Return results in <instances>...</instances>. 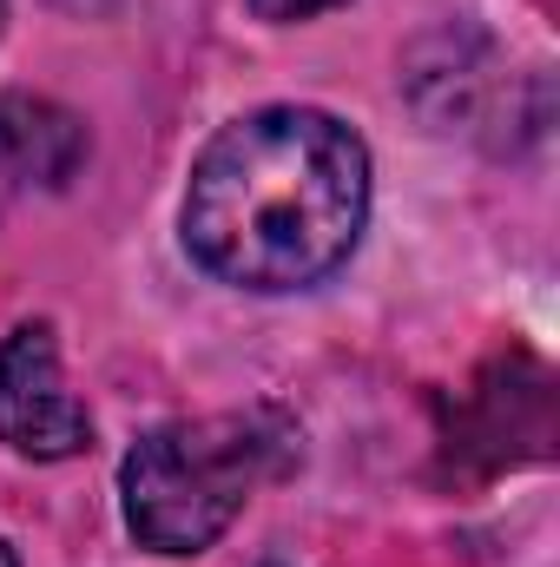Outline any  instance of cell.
Wrapping results in <instances>:
<instances>
[{
  "instance_id": "obj_1",
  "label": "cell",
  "mask_w": 560,
  "mask_h": 567,
  "mask_svg": "<svg viewBox=\"0 0 560 567\" xmlns=\"http://www.w3.org/2000/svg\"><path fill=\"white\" fill-rule=\"evenodd\" d=\"M370 225V145L323 106H258L191 158L185 251L231 290L290 297L336 278Z\"/></svg>"
},
{
  "instance_id": "obj_2",
  "label": "cell",
  "mask_w": 560,
  "mask_h": 567,
  "mask_svg": "<svg viewBox=\"0 0 560 567\" xmlns=\"http://www.w3.org/2000/svg\"><path fill=\"white\" fill-rule=\"evenodd\" d=\"M297 462V423L278 403L218 410L158 423L120 462L126 528L152 555H205L258 488H271Z\"/></svg>"
},
{
  "instance_id": "obj_3",
  "label": "cell",
  "mask_w": 560,
  "mask_h": 567,
  "mask_svg": "<svg viewBox=\"0 0 560 567\" xmlns=\"http://www.w3.org/2000/svg\"><path fill=\"white\" fill-rule=\"evenodd\" d=\"M0 442L27 462H73L93 449V416L66 390L46 317H27L0 337Z\"/></svg>"
},
{
  "instance_id": "obj_4",
  "label": "cell",
  "mask_w": 560,
  "mask_h": 567,
  "mask_svg": "<svg viewBox=\"0 0 560 567\" xmlns=\"http://www.w3.org/2000/svg\"><path fill=\"white\" fill-rule=\"evenodd\" d=\"M86 152H93V133L73 106L46 93H0V218L66 192Z\"/></svg>"
},
{
  "instance_id": "obj_5",
  "label": "cell",
  "mask_w": 560,
  "mask_h": 567,
  "mask_svg": "<svg viewBox=\"0 0 560 567\" xmlns=\"http://www.w3.org/2000/svg\"><path fill=\"white\" fill-rule=\"evenodd\" d=\"M343 0H251V13L258 20H278V27H290V20H317V13H336Z\"/></svg>"
},
{
  "instance_id": "obj_6",
  "label": "cell",
  "mask_w": 560,
  "mask_h": 567,
  "mask_svg": "<svg viewBox=\"0 0 560 567\" xmlns=\"http://www.w3.org/2000/svg\"><path fill=\"white\" fill-rule=\"evenodd\" d=\"M0 567H13V548H7V542H0Z\"/></svg>"
},
{
  "instance_id": "obj_7",
  "label": "cell",
  "mask_w": 560,
  "mask_h": 567,
  "mask_svg": "<svg viewBox=\"0 0 560 567\" xmlns=\"http://www.w3.org/2000/svg\"><path fill=\"white\" fill-rule=\"evenodd\" d=\"M0 20H7V7H0Z\"/></svg>"
}]
</instances>
